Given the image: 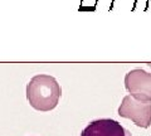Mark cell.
<instances>
[{
  "instance_id": "obj_1",
  "label": "cell",
  "mask_w": 151,
  "mask_h": 136,
  "mask_svg": "<svg viewBox=\"0 0 151 136\" xmlns=\"http://www.w3.org/2000/svg\"><path fill=\"white\" fill-rule=\"evenodd\" d=\"M62 96L58 81L49 74H37L27 84V100L37 111L48 112L55 109Z\"/></svg>"
},
{
  "instance_id": "obj_5",
  "label": "cell",
  "mask_w": 151,
  "mask_h": 136,
  "mask_svg": "<svg viewBox=\"0 0 151 136\" xmlns=\"http://www.w3.org/2000/svg\"><path fill=\"white\" fill-rule=\"evenodd\" d=\"M147 65H149V67H150V68H151V63H147Z\"/></svg>"
},
{
  "instance_id": "obj_4",
  "label": "cell",
  "mask_w": 151,
  "mask_h": 136,
  "mask_svg": "<svg viewBox=\"0 0 151 136\" xmlns=\"http://www.w3.org/2000/svg\"><path fill=\"white\" fill-rule=\"evenodd\" d=\"M81 136H132L120 122L111 119H101L89 122L82 130Z\"/></svg>"
},
{
  "instance_id": "obj_3",
  "label": "cell",
  "mask_w": 151,
  "mask_h": 136,
  "mask_svg": "<svg viewBox=\"0 0 151 136\" xmlns=\"http://www.w3.org/2000/svg\"><path fill=\"white\" fill-rule=\"evenodd\" d=\"M125 87L135 100L151 102V73L141 68L131 69L125 76Z\"/></svg>"
},
{
  "instance_id": "obj_2",
  "label": "cell",
  "mask_w": 151,
  "mask_h": 136,
  "mask_svg": "<svg viewBox=\"0 0 151 136\" xmlns=\"http://www.w3.org/2000/svg\"><path fill=\"white\" fill-rule=\"evenodd\" d=\"M119 115L131 120L139 127L147 129L151 125V102L135 100L130 95L125 96L119 107Z\"/></svg>"
}]
</instances>
